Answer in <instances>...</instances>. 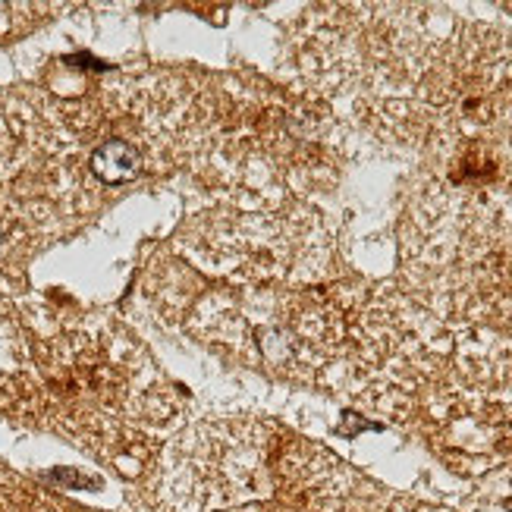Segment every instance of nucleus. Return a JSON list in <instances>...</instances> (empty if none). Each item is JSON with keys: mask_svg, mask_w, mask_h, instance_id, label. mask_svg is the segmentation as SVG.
Here are the masks:
<instances>
[{"mask_svg": "<svg viewBox=\"0 0 512 512\" xmlns=\"http://www.w3.org/2000/svg\"><path fill=\"white\" fill-rule=\"evenodd\" d=\"M428 227H443L453 249L462 302L475 318L512 330V151L487 139H462L443 183L418 202Z\"/></svg>", "mask_w": 512, "mask_h": 512, "instance_id": "nucleus-1", "label": "nucleus"}, {"mask_svg": "<svg viewBox=\"0 0 512 512\" xmlns=\"http://www.w3.org/2000/svg\"><path fill=\"white\" fill-rule=\"evenodd\" d=\"M139 170H142V151L123 139H110L98 145L92 154V173L107 186L136 180Z\"/></svg>", "mask_w": 512, "mask_h": 512, "instance_id": "nucleus-2", "label": "nucleus"}]
</instances>
